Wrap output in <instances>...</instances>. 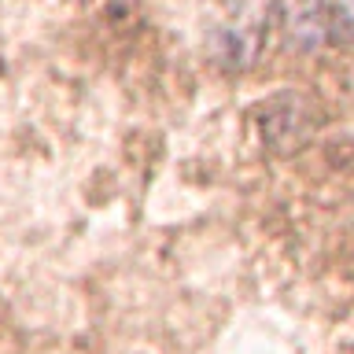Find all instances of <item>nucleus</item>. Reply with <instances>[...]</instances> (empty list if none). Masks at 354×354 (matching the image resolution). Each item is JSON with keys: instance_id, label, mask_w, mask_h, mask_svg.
Returning a JSON list of instances; mask_svg holds the SVG:
<instances>
[{"instance_id": "f257e3e1", "label": "nucleus", "mask_w": 354, "mask_h": 354, "mask_svg": "<svg viewBox=\"0 0 354 354\" xmlns=\"http://www.w3.org/2000/svg\"><path fill=\"white\" fill-rule=\"evenodd\" d=\"M277 19H281L288 41L299 48H314L325 37H332V30H339V15L332 19V8L325 0H284L277 8Z\"/></svg>"}]
</instances>
